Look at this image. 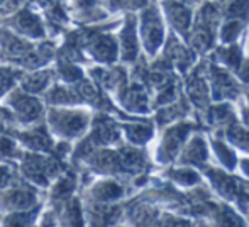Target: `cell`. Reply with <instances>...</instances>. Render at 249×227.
Returning a JSON list of instances; mask_svg holds the SVG:
<instances>
[{
	"label": "cell",
	"instance_id": "6da1fadb",
	"mask_svg": "<svg viewBox=\"0 0 249 227\" xmlns=\"http://www.w3.org/2000/svg\"><path fill=\"white\" fill-rule=\"evenodd\" d=\"M44 122L56 141L73 142L89 132L92 117L87 109L75 107H46Z\"/></svg>",
	"mask_w": 249,
	"mask_h": 227
},
{
	"label": "cell",
	"instance_id": "7a4b0ae2",
	"mask_svg": "<svg viewBox=\"0 0 249 227\" xmlns=\"http://www.w3.org/2000/svg\"><path fill=\"white\" fill-rule=\"evenodd\" d=\"M2 104L12 112L16 125H29L44 119L46 114V104L43 99L33 93L24 92L19 87H14L9 93L2 99Z\"/></svg>",
	"mask_w": 249,
	"mask_h": 227
},
{
	"label": "cell",
	"instance_id": "3957f363",
	"mask_svg": "<svg viewBox=\"0 0 249 227\" xmlns=\"http://www.w3.org/2000/svg\"><path fill=\"white\" fill-rule=\"evenodd\" d=\"M5 132L12 136L27 151L46 153V155H53L54 153L56 139L50 134L44 119L34 122V124L22 125V127L20 125H10Z\"/></svg>",
	"mask_w": 249,
	"mask_h": 227
},
{
	"label": "cell",
	"instance_id": "277c9868",
	"mask_svg": "<svg viewBox=\"0 0 249 227\" xmlns=\"http://www.w3.org/2000/svg\"><path fill=\"white\" fill-rule=\"evenodd\" d=\"M44 192L33 187L26 180L0 190V215L9 212H22L44 204L41 200Z\"/></svg>",
	"mask_w": 249,
	"mask_h": 227
},
{
	"label": "cell",
	"instance_id": "5b68a950",
	"mask_svg": "<svg viewBox=\"0 0 249 227\" xmlns=\"http://www.w3.org/2000/svg\"><path fill=\"white\" fill-rule=\"evenodd\" d=\"M0 26L9 27L16 34L31 41L44 39L46 37V26L43 22V17L37 16L34 12V9H31L29 5H22L14 14L0 19Z\"/></svg>",
	"mask_w": 249,
	"mask_h": 227
},
{
	"label": "cell",
	"instance_id": "8992f818",
	"mask_svg": "<svg viewBox=\"0 0 249 227\" xmlns=\"http://www.w3.org/2000/svg\"><path fill=\"white\" fill-rule=\"evenodd\" d=\"M56 82V73L54 68H39V70H31V71H24L20 75L17 87L22 88L24 92L33 93V95L43 97V93Z\"/></svg>",
	"mask_w": 249,
	"mask_h": 227
},
{
	"label": "cell",
	"instance_id": "52a82bcc",
	"mask_svg": "<svg viewBox=\"0 0 249 227\" xmlns=\"http://www.w3.org/2000/svg\"><path fill=\"white\" fill-rule=\"evenodd\" d=\"M78 178H76V171L68 166L61 175L53 180L50 188L46 190L48 193V204H54V202L65 200V198L76 195V188H78Z\"/></svg>",
	"mask_w": 249,
	"mask_h": 227
},
{
	"label": "cell",
	"instance_id": "ba28073f",
	"mask_svg": "<svg viewBox=\"0 0 249 227\" xmlns=\"http://www.w3.org/2000/svg\"><path fill=\"white\" fill-rule=\"evenodd\" d=\"M122 195V187H119L115 181L102 180L95 181L90 188H87L83 193V202H93V204H108L112 200H117Z\"/></svg>",
	"mask_w": 249,
	"mask_h": 227
},
{
	"label": "cell",
	"instance_id": "9c48e42d",
	"mask_svg": "<svg viewBox=\"0 0 249 227\" xmlns=\"http://www.w3.org/2000/svg\"><path fill=\"white\" fill-rule=\"evenodd\" d=\"M43 209L44 204L29 209V210L2 214L0 215V227H37Z\"/></svg>",
	"mask_w": 249,
	"mask_h": 227
},
{
	"label": "cell",
	"instance_id": "30bf717a",
	"mask_svg": "<svg viewBox=\"0 0 249 227\" xmlns=\"http://www.w3.org/2000/svg\"><path fill=\"white\" fill-rule=\"evenodd\" d=\"M20 180H22V178H20L16 166L10 165V163L0 161V190L7 187H12V185L19 183Z\"/></svg>",
	"mask_w": 249,
	"mask_h": 227
},
{
	"label": "cell",
	"instance_id": "8fae6325",
	"mask_svg": "<svg viewBox=\"0 0 249 227\" xmlns=\"http://www.w3.org/2000/svg\"><path fill=\"white\" fill-rule=\"evenodd\" d=\"M53 226H56L53 210H51V207H46V205H44L43 212H41L39 222H37V227H53Z\"/></svg>",
	"mask_w": 249,
	"mask_h": 227
},
{
	"label": "cell",
	"instance_id": "7c38bea8",
	"mask_svg": "<svg viewBox=\"0 0 249 227\" xmlns=\"http://www.w3.org/2000/svg\"><path fill=\"white\" fill-rule=\"evenodd\" d=\"M53 227H59V226H53Z\"/></svg>",
	"mask_w": 249,
	"mask_h": 227
}]
</instances>
